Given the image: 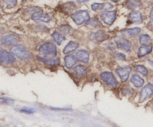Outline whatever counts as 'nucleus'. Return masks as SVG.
Here are the masks:
<instances>
[{
    "label": "nucleus",
    "instance_id": "1",
    "mask_svg": "<svg viewBox=\"0 0 153 127\" xmlns=\"http://www.w3.org/2000/svg\"><path fill=\"white\" fill-rule=\"evenodd\" d=\"M12 54L21 60H27L30 58V53L26 48L22 45H15L11 47Z\"/></svg>",
    "mask_w": 153,
    "mask_h": 127
},
{
    "label": "nucleus",
    "instance_id": "2",
    "mask_svg": "<svg viewBox=\"0 0 153 127\" xmlns=\"http://www.w3.org/2000/svg\"><path fill=\"white\" fill-rule=\"evenodd\" d=\"M71 17L77 25H81L85 22L89 21L90 14L87 10H79L72 14Z\"/></svg>",
    "mask_w": 153,
    "mask_h": 127
},
{
    "label": "nucleus",
    "instance_id": "3",
    "mask_svg": "<svg viewBox=\"0 0 153 127\" xmlns=\"http://www.w3.org/2000/svg\"><path fill=\"white\" fill-rule=\"evenodd\" d=\"M39 52L44 55H52L55 56L57 54L56 46L52 43H46L40 46Z\"/></svg>",
    "mask_w": 153,
    "mask_h": 127
},
{
    "label": "nucleus",
    "instance_id": "4",
    "mask_svg": "<svg viewBox=\"0 0 153 127\" xmlns=\"http://www.w3.org/2000/svg\"><path fill=\"white\" fill-rule=\"evenodd\" d=\"M16 61L14 55L10 52L4 50H0V64L8 65Z\"/></svg>",
    "mask_w": 153,
    "mask_h": 127
},
{
    "label": "nucleus",
    "instance_id": "5",
    "mask_svg": "<svg viewBox=\"0 0 153 127\" xmlns=\"http://www.w3.org/2000/svg\"><path fill=\"white\" fill-rule=\"evenodd\" d=\"M19 40V37L17 34H9L4 35L1 39V43L4 46H15Z\"/></svg>",
    "mask_w": 153,
    "mask_h": 127
},
{
    "label": "nucleus",
    "instance_id": "6",
    "mask_svg": "<svg viewBox=\"0 0 153 127\" xmlns=\"http://www.w3.org/2000/svg\"><path fill=\"white\" fill-rule=\"evenodd\" d=\"M102 20L107 25H112L116 19V11L115 10H105L100 15Z\"/></svg>",
    "mask_w": 153,
    "mask_h": 127
},
{
    "label": "nucleus",
    "instance_id": "7",
    "mask_svg": "<svg viewBox=\"0 0 153 127\" xmlns=\"http://www.w3.org/2000/svg\"><path fill=\"white\" fill-rule=\"evenodd\" d=\"M101 79L107 85H110L112 88H116L117 85V81L113 74L110 72H104L101 74Z\"/></svg>",
    "mask_w": 153,
    "mask_h": 127
},
{
    "label": "nucleus",
    "instance_id": "8",
    "mask_svg": "<svg viewBox=\"0 0 153 127\" xmlns=\"http://www.w3.org/2000/svg\"><path fill=\"white\" fill-rule=\"evenodd\" d=\"M153 94V85L152 84H147L140 91V102H142L146 99L149 98Z\"/></svg>",
    "mask_w": 153,
    "mask_h": 127
},
{
    "label": "nucleus",
    "instance_id": "9",
    "mask_svg": "<svg viewBox=\"0 0 153 127\" xmlns=\"http://www.w3.org/2000/svg\"><path fill=\"white\" fill-rule=\"evenodd\" d=\"M131 69L129 67H119L116 70V73L119 75L122 82H126L129 77Z\"/></svg>",
    "mask_w": 153,
    "mask_h": 127
},
{
    "label": "nucleus",
    "instance_id": "10",
    "mask_svg": "<svg viewBox=\"0 0 153 127\" xmlns=\"http://www.w3.org/2000/svg\"><path fill=\"white\" fill-rule=\"evenodd\" d=\"M108 38V35L105 31H98L91 34V39L97 42H101Z\"/></svg>",
    "mask_w": 153,
    "mask_h": 127
},
{
    "label": "nucleus",
    "instance_id": "11",
    "mask_svg": "<svg viewBox=\"0 0 153 127\" xmlns=\"http://www.w3.org/2000/svg\"><path fill=\"white\" fill-rule=\"evenodd\" d=\"M76 58L82 62L87 63L89 61L90 54L86 50H79L76 52Z\"/></svg>",
    "mask_w": 153,
    "mask_h": 127
},
{
    "label": "nucleus",
    "instance_id": "12",
    "mask_svg": "<svg viewBox=\"0 0 153 127\" xmlns=\"http://www.w3.org/2000/svg\"><path fill=\"white\" fill-rule=\"evenodd\" d=\"M130 19L133 22H137V23H140L143 21V17H142V14L140 11L138 10H133L129 15Z\"/></svg>",
    "mask_w": 153,
    "mask_h": 127
},
{
    "label": "nucleus",
    "instance_id": "13",
    "mask_svg": "<svg viewBox=\"0 0 153 127\" xmlns=\"http://www.w3.org/2000/svg\"><path fill=\"white\" fill-rule=\"evenodd\" d=\"M117 46L120 49H123V50L127 51V52L130 51V49H131V43H130L128 40H125V39L119 40L117 43Z\"/></svg>",
    "mask_w": 153,
    "mask_h": 127
},
{
    "label": "nucleus",
    "instance_id": "14",
    "mask_svg": "<svg viewBox=\"0 0 153 127\" xmlns=\"http://www.w3.org/2000/svg\"><path fill=\"white\" fill-rule=\"evenodd\" d=\"M131 82L136 88H140V87L143 86L144 80L140 76L134 74L131 77Z\"/></svg>",
    "mask_w": 153,
    "mask_h": 127
},
{
    "label": "nucleus",
    "instance_id": "15",
    "mask_svg": "<svg viewBox=\"0 0 153 127\" xmlns=\"http://www.w3.org/2000/svg\"><path fill=\"white\" fill-rule=\"evenodd\" d=\"M37 58L38 60H40V61L43 62L44 64H50V65H57L60 63L59 58H43V57H40L37 56Z\"/></svg>",
    "mask_w": 153,
    "mask_h": 127
},
{
    "label": "nucleus",
    "instance_id": "16",
    "mask_svg": "<svg viewBox=\"0 0 153 127\" xmlns=\"http://www.w3.org/2000/svg\"><path fill=\"white\" fill-rule=\"evenodd\" d=\"M64 61H65V65L67 68H71L74 66V64H76V61H77V58L73 55H67L64 58Z\"/></svg>",
    "mask_w": 153,
    "mask_h": 127
},
{
    "label": "nucleus",
    "instance_id": "17",
    "mask_svg": "<svg viewBox=\"0 0 153 127\" xmlns=\"http://www.w3.org/2000/svg\"><path fill=\"white\" fill-rule=\"evenodd\" d=\"M79 46V44H78L76 42L74 41H70L66 45L65 48L64 49V54H67V53H70V52H73V51L76 50V49L78 48Z\"/></svg>",
    "mask_w": 153,
    "mask_h": 127
},
{
    "label": "nucleus",
    "instance_id": "18",
    "mask_svg": "<svg viewBox=\"0 0 153 127\" xmlns=\"http://www.w3.org/2000/svg\"><path fill=\"white\" fill-rule=\"evenodd\" d=\"M152 50V46H142L139 48L138 52H137V55L138 57L144 56L147 54L150 53Z\"/></svg>",
    "mask_w": 153,
    "mask_h": 127
},
{
    "label": "nucleus",
    "instance_id": "19",
    "mask_svg": "<svg viewBox=\"0 0 153 127\" xmlns=\"http://www.w3.org/2000/svg\"><path fill=\"white\" fill-rule=\"evenodd\" d=\"M139 40H140V43L143 46H150L152 43L150 37L148 34H141L139 37Z\"/></svg>",
    "mask_w": 153,
    "mask_h": 127
},
{
    "label": "nucleus",
    "instance_id": "20",
    "mask_svg": "<svg viewBox=\"0 0 153 127\" xmlns=\"http://www.w3.org/2000/svg\"><path fill=\"white\" fill-rule=\"evenodd\" d=\"M52 37H53L54 40L56 42L57 44L58 45L61 44V43H62L64 40V36L57 31H54V32L52 33Z\"/></svg>",
    "mask_w": 153,
    "mask_h": 127
},
{
    "label": "nucleus",
    "instance_id": "21",
    "mask_svg": "<svg viewBox=\"0 0 153 127\" xmlns=\"http://www.w3.org/2000/svg\"><path fill=\"white\" fill-rule=\"evenodd\" d=\"M75 72H76V74L79 76H84L86 75L87 73V70H86V67H84L82 65H78L75 67L74 69Z\"/></svg>",
    "mask_w": 153,
    "mask_h": 127
},
{
    "label": "nucleus",
    "instance_id": "22",
    "mask_svg": "<svg viewBox=\"0 0 153 127\" xmlns=\"http://www.w3.org/2000/svg\"><path fill=\"white\" fill-rule=\"evenodd\" d=\"M126 5L130 9H135L140 5V2L138 1H128Z\"/></svg>",
    "mask_w": 153,
    "mask_h": 127
},
{
    "label": "nucleus",
    "instance_id": "23",
    "mask_svg": "<svg viewBox=\"0 0 153 127\" xmlns=\"http://www.w3.org/2000/svg\"><path fill=\"white\" fill-rule=\"evenodd\" d=\"M140 32V28L138 27H135V28H129V29L126 30V33L129 35H137V34Z\"/></svg>",
    "mask_w": 153,
    "mask_h": 127
},
{
    "label": "nucleus",
    "instance_id": "24",
    "mask_svg": "<svg viewBox=\"0 0 153 127\" xmlns=\"http://www.w3.org/2000/svg\"><path fill=\"white\" fill-rule=\"evenodd\" d=\"M136 70H137V72H139L140 73H141L142 75H143V76H147L148 74V71L147 70H146V68L145 67H143V66L142 65H137L135 67Z\"/></svg>",
    "mask_w": 153,
    "mask_h": 127
},
{
    "label": "nucleus",
    "instance_id": "25",
    "mask_svg": "<svg viewBox=\"0 0 153 127\" xmlns=\"http://www.w3.org/2000/svg\"><path fill=\"white\" fill-rule=\"evenodd\" d=\"M43 13H42L41 11H36L32 14L31 19H32L33 20H40V19H41L42 16H43Z\"/></svg>",
    "mask_w": 153,
    "mask_h": 127
},
{
    "label": "nucleus",
    "instance_id": "26",
    "mask_svg": "<svg viewBox=\"0 0 153 127\" xmlns=\"http://www.w3.org/2000/svg\"><path fill=\"white\" fill-rule=\"evenodd\" d=\"M105 4H103V3H102V4H100V3H94L91 5V7H92V9L94 10H102Z\"/></svg>",
    "mask_w": 153,
    "mask_h": 127
},
{
    "label": "nucleus",
    "instance_id": "27",
    "mask_svg": "<svg viewBox=\"0 0 153 127\" xmlns=\"http://www.w3.org/2000/svg\"><path fill=\"white\" fill-rule=\"evenodd\" d=\"M88 25H91V26L93 27H97L98 26V25H100V22L97 18H93V19H91V20L89 21Z\"/></svg>",
    "mask_w": 153,
    "mask_h": 127
},
{
    "label": "nucleus",
    "instance_id": "28",
    "mask_svg": "<svg viewBox=\"0 0 153 127\" xmlns=\"http://www.w3.org/2000/svg\"><path fill=\"white\" fill-rule=\"evenodd\" d=\"M13 100L11 99L8 98H0V104L1 103H6L7 105H13Z\"/></svg>",
    "mask_w": 153,
    "mask_h": 127
},
{
    "label": "nucleus",
    "instance_id": "29",
    "mask_svg": "<svg viewBox=\"0 0 153 127\" xmlns=\"http://www.w3.org/2000/svg\"><path fill=\"white\" fill-rule=\"evenodd\" d=\"M21 112H23V113H27V114H32L35 111V110L31 108H23L20 110Z\"/></svg>",
    "mask_w": 153,
    "mask_h": 127
},
{
    "label": "nucleus",
    "instance_id": "30",
    "mask_svg": "<svg viewBox=\"0 0 153 127\" xmlns=\"http://www.w3.org/2000/svg\"><path fill=\"white\" fill-rule=\"evenodd\" d=\"M115 57H116L117 59L121 60V61H125V60H126L125 55H123V53H120V52H117V53L115 55Z\"/></svg>",
    "mask_w": 153,
    "mask_h": 127
},
{
    "label": "nucleus",
    "instance_id": "31",
    "mask_svg": "<svg viewBox=\"0 0 153 127\" xmlns=\"http://www.w3.org/2000/svg\"><path fill=\"white\" fill-rule=\"evenodd\" d=\"M40 20H42L43 22H49L51 20V16L48 14H43Z\"/></svg>",
    "mask_w": 153,
    "mask_h": 127
},
{
    "label": "nucleus",
    "instance_id": "32",
    "mask_svg": "<svg viewBox=\"0 0 153 127\" xmlns=\"http://www.w3.org/2000/svg\"><path fill=\"white\" fill-rule=\"evenodd\" d=\"M149 25L151 27V28H153V8L150 13V20H149Z\"/></svg>",
    "mask_w": 153,
    "mask_h": 127
},
{
    "label": "nucleus",
    "instance_id": "33",
    "mask_svg": "<svg viewBox=\"0 0 153 127\" xmlns=\"http://www.w3.org/2000/svg\"><path fill=\"white\" fill-rule=\"evenodd\" d=\"M51 108L53 109V110H68L67 108Z\"/></svg>",
    "mask_w": 153,
    "mask_h": 127
}]
</instances>
